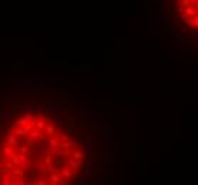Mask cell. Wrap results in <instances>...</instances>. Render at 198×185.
Segmentation results:
<instances>
[{"label":"cell","mask_w":198,"mask_h":185,"mask_svg":"<svg viewBox=\"0 0 198 185\" xmlns=\"http://www.w3.org/2000/svg\"><path fill=\"white\" fill-rule=\"evenodd\" d=\"M14 155V149L11 145H9L6 141L2 142V154H0V160L3 161L4 158H11Z\"/></svg>","instance_id":"1"},{"label":"cell","mask_w":198,"mask_h":185,"mask_svg":"<svg viewBox=\"0 0 198 185\" xmlns=\"http://www.w3.org/2000/svg\"><path fill=\"white\" fill-rule=\"evenodd\" d=\"M6 142L11 147H14V145H19V135L14 134V131L10 130L9 131V134L6 135Z\"/></svg>","instance_id":"2"},{"label":"cell","mask_w":198,"mask_h":185,"mask_svg":"<svg viewBox=\"0 0 198 185\" xmlns=\"http://www.w3.org/2000/svg\"><path fill=\"white\" fill-rule=\"evenodd\" d=\"M47 142H49V148H60L61 147V140H58L57 137H50L47 138Z\"/></svg>","instance_id":"3"},{"label":"cell","mask_w":198,"mask_h":185,"mask_svg":"<svg viewBox=\"0 0 198 185\" xmlns=\"http://www.w3.org/2000/svg\"><path fill=\"white\" fill-rule=\"evenodd\" d=\"M69 167L71 168L74 172H76V171H80L81 167H83V161H79V160H76V158H71V160L69 161Z\"/></svg>","instance_id":"4"},{"label":"cell","mask_w":198,"mask_h":185,"mask_svg":"<svg viewBox=\"0 0 198 185\" xmlns=\"http://www.w3.org/2000/svg\"><path fill=\"white\" fill-rule=\"evenodd\" d=\"M49 182H51V184H66V179L60 174H50Z\"/></svg>","instance_id":"5"},{"label":"cell","mask_w":198,"mask_h":185,"mask_svg":"<svg viewBox=\"0 0 198 185\" xmlns=\"http://www.w3.org/2000/svg\"><path fill=\"white\" fill-rule=\"evenodd\" d=\"M34 127L37 128V130H46L47 127V121L44 117H37L36 121H34Z\"/></svg>","instance_id":"6"},{"label":"cell","mask_w":198,"mask_h":185,"mask_svg":"<svg viewBox=\"0 0 198 185\" xmlns=\"http://www.w3.org/2000/svg\"><path fill=\"white\" fill-rule=\"evenodd\" d=\"M73 172H74V171L71 170V168H61V177L64 178V179H70V178H73Z\"/></svg>","instance_id":"7"},{"label":"cell","mask_w":198,"mask_h":185,"mask_svg":"<svg viewBox=\"0 0 198 185\" xmlns=\"http://www.w3.org/2000/svg\"><path fill=\"white\" fill-rule=\"evenodd\" d=\"M74 141L73 140H67V141H61V148H64V149H71L74 148Z\"/></svg>","instance_id":"8"},{"label":"cell","mask_w":198,"mask_h":185,"mask_svg":"<svg viewBox=\"0 0 198 185\" xmlns=\"http://www.w3.org/2000/svg\"><path fill=\"white\" fill-rule=\"evenodd\" d=\"M3 168H6V170H10V171H13L16 168V164L13 162V161H6V160H3Z\"/></svg>","instance_id":"9"},{"label":"cell","mask_w":198,"mask_h":185,"mask_svg":"<svg viewBox=\"0 0 198 185\" xmlns=\"http://www.w3.org/2000/svg\"><path fill=\"white\" fill-rule=\"evenodd\" d=\"M16 123H17L19 127H24V125H27V124H30V121L26 118V117H19L17 120H16Z\"/></svg>","instance_id":"10"},{"label":"cell","mask_w":198,"mask_h":185,"mask_svg":"<svg viewBox=\"0 0 198 185\" xmlns=\"http://www.w3.org/2000/svg\"><path fill=\"white\" fill-rule=\"evenodd\" d=\"M61 111H63V107H61V105H57V107H54V108L50 111V114H51V115H54V117H60Z\"/></svg>","instance_id":"11"},{"label":"cell","mask_w":198,"mask_h":185,"mask_svg":"<svg viewBox=\"0 0 198 185\" xmlns=\"http://www.w3.org/2000/svg\"><path fill=\"white\" fill-rule=\"evenodd\" d=\"M46 134L47 135H53V134H56V127H54L53 124H47V127H46Z\"/></svg>","instance_id":"12"},{"label":"cell","mask_w":198,"mask_h":185,"mask_svg":"<svg viewBox=\"0 0 198 185\" xmlns=\"http://www.w3.org/2000/svg\"><path fill=\"white\" fill-rule=\"evenodd\" d=\"M84 154H83V151H74V153H73V158H76V160H79V161H84Z\"/></svg>","instance_id":"13"},{"label":"cell","mask_w":198,"mask_h":185,"mask_svg":"<svg viewBox=\"0 0 198 185\" xmlns=\"http://www.w3.org/2000/svg\"><path fill=\"white\" fill-rule=\"evenodd\" d=\"M22 175H23V170H22V168H19V167H16L14 170L11 171L10 177H22Z\"/></svg>","instance_id":"14"},{"label":"cell","mask_w":198,"mask_h":185,"mask_svg":"<svg viewBox=\"0 0 198 185\" xmlns=\"http://www.w3.org/2000/svg\"><path fill=\"white\" fill-rule=\"evenodd\" d=\"M184 13H185V14H188L190 16V17H194L195 16V10L192 7H191V6H188V7H185V10H184Z\"/></svg>","instance_id":"15"},{"label":"cell","mask_w":198,"mask_h":185,"mask_svg":"<svg viewBox=\"0 0 198 185\" xmlns=\"http://www.w3.org/2000/svg\"><path fill=\"white\" fill-rule=\"evenodd\" d=\"M47 171H49V174H61V170L54 168V167H51V165H49V167H47Z\"/></svg>","instance_id":"16"},{"label":"cell","mask_w":198,"mask_h":185,"mask_svg":"<svg viewBox=\"0 0 198 185\" xmlns=\"http://www.w3.org/2000/svg\"><path fill=\"white\" fill-rule=\"evenodd\" d=\"M11 161L16 164V167H20V165H22V161H20V158H19L17 154H14V155L11 157Z\"/></svg>","instance_id":"17"},{"label":"cell","mask_w":198,"mask_h":185,"mask_svg":"<svg viewBox=\"0 0 198 185\" xmlns=\"http://www.w3.org/2000/svg\"><path fill=\"white\" fill-rule=\"evenodd\" d=\"M22 184V177H11V185H20Z\"/></svg>","instance_id":"18"},{"label":"cell","mask_w":198,"mask_h":185,"mask_svg":"<svg viewBox=\"0 0 198 185\" xmlns=\"http://www.w3.org/2000/svg\"><path fill=\"white\" fill-rule=\"evenodd\" d=\"M0 118H2V120H4V118H6V120H10V118H11V115H9V113H7V111L2 110V111H0Z\"/></svg>","instance_id":"19"},{"label":"cell","mask_w":198,"mask_h":185,"mask_svg":"<svg viewBox=\"0 0 198 185\" xmlns=\"http://www.w3.org/2000/svg\"><path fill=\"white\" fill-rule=\"evenodd\" d=\"M34 170H37L40 172V171H44V170H47V165H43L41 162H37L36 165H34Z\"/></svg>","instance_id":"20"},{"label":"cell","mask_w":198,"mask_h":185,"mask_svg":"<svg viewBox=\"0 0 198 185\" xmlns=\"http://www.w3.org/2000/svg\"><path fill=\"white\" fill-rule=\"evenodd\" d=\"M37 151L39 153H43V154H46V153H49V148H47L44 144H40L39 147H37Z\"/></svg>","instance_id":"21"},{"label":"cell","mask_w":198,"mask_h":185,"mask_svg":"<svg viewBox=\"0 0 198 185\" xmlns=\"http://www.w3.org/2000/svg\"><path fill=\"white\" fill-rule=\"evenodd\" d=\"M29 145L26 144V145H22V147H19V153H23V154H27L29 153Z\"/></svg>","instance_id":"22"},{"label":"cell","mask_w":198,"mask_h":185,"mask_svg":"<svg viewBox=\"0 0 198 185\" xmlns=\"http://www.w3.org/2000/svg\"><path fill=\"white\" fill-rule=\"evenodd\" d=\"M58 138H60L61 141H67V140H71V137H67L64 132H58Z\"/></svg>","instance_id":"23"},{"label":"cell","mask_w":198,"mask_h":185,"mask_svg":"<svg viewBox=\"0 0 198 185\" xmlns=\"http://www.w3.org/2000/svg\"><path fill=\"white\" fill-rule=\"evenodd\" d=\"M26 118H27V120H29L30 123H34V121H36V118H37V117L34 115V114H26Z\"/></svg>","instance_id":"24"},{"label":"cell","mask_w":198,"mask_h":185,"mask_svg":"<svg viewBox=\"0 0 198 185\" xmlns=\"http://www.w3.org/2000/svg\"><path fill=\"white\" fill-rule=\"evenodd\" d=\"M180 19H181V20H182L184 23H185V22H187V20H188V19H190V16H188V14H185V13H184V11H182V13H180Z\"/></svg>","instance_id":"25"},{"label":"cell","mask_w":198,"mask_h":185,"mask_svg":"<svg viewBox=\"0 0 198 185\" xmlns=\"http://www.w3.org/2000/svg\"><path fill=\"white\" fill-rule=\"evenodd\" d=\"M34 141H36V140H33V138L29 135V137H27V140H26V144L29 145V147H32V145H33V142H34Z\"/></svg>","instance_id":"26"},{"label":"cell","mask_w":198,"mask_h":185,"mask_svg":"<svg viewBox=\"0 0 198 185\" xmlns=\"http://www.w3.org/2000/svg\"><path fill=\"white\" fill-rule=\"evenodd\" d=\"M191 6L198 10V0H191Z\"/></svg>","instance_id":"27"},{"label":"cell","mask_w":198,"mask_h":185,"mask_svg":"<svg viewBox=\"0 0 198 185\" xmlns=\"http://www.w3.org/2000/svg\"><path fill=\"white\" fill-rule=\"evenodd\" d=\"M47 181L44 179V178H41V179H37V185H46Z\"/></svg>","instance_id":"28"},{"label":"cell","mask_w":198,"mask_h":185,"mask_svg":"<svg viewBox=\"0 0 198 185\" xmlns=\"http://www.w3.org/2000/svg\"><path fill=\"white\" fill-rule=\"evenodd\" d=\"M192 19H194V24H195V29H198V14H195Z\"/></svg>","instance_id":"29"},{"label":"cell","mask_w":198,"mask_h":185,"mask_svg":"<svg viewBox=\"0 0 198 185\" xmlns=\"http://www.w3.org/2000/svg\"><path fill=\"white\" fill-rule=\"evenodd\" d=\"M76 149H77V151H83V149H84V145H77Z\"/></svg>","instance_id":"30"},{"label":"cell","mask_w":198,"mask_h":185,"mask_svg":"<svg viewBox=\"0 0 198 185\" xmlns=\"http://www.w3.org/2000/svg\"><path fill=\"white\" fill-rule=\"evenodd\" d=\"M44 118H46V121H47V124H50V117H49V115H46V117H44Z\"/></svg>","instance_id":"31"},{"label":"cell","mask_w":198,"mask_h":185,"mask_svg":"<svg viewBox=\"0 0 198 185\" xmlns=\"http://www.w3.org/2000/svg\"><path fill=\"white\" fill-rule=\"evenodd\" d=\"M26 184H27V181H26V179H23V178H22V185H26Z\"/></svg>","instance_id":"32"}]
</instances>
